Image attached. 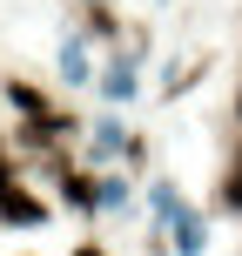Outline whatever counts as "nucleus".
<instances>
[{
    "label": "nucleus",
    "instance_id": "obj_1",
    "mask_svg": "<svg viewBox=\"0 0 242 256\" xmlns=\"http://www.w3.org/2000/svg\"><path fill=\"white\" fill-rule=\"evenodd\" d=\"M47 216V202H34V196L20 189V182H13L7 196H0V222H40Z\"/></svg>",
    "mask_w": 242,
    "mask_h": 256
},
{
    "label": "nucleus",
    "instance_id": "obj_2",
    "mask_svg": "<svg viewBox=\"0 0 242 256\" xmlns=\"http://www.w3.org/2000/svg\"><path fill=\"white\" fill-rule=\"evenodd\" d=\"M7 102L20 108V115H40V108H47V102H40V88H27V81H7Z\"/></svg>",
    "mask_w": 242,
    "mask_h": 256
},
{
    "label": "nucleus",
    "instance_id": "obj_3",
    "mask_svg": "<svg viewBox=\"0 0 242 256\" xmlns=\"http://www.w3.org/2000/svg\"><path fill=\"white\" fill-rule=\"evenodd\" d=\"M61 196L74 209H94V189H88V176H61Z\"/></svg>",
    "mask_w": 242,
    "mask_h": 256
},
{
    "label": "nucleus",
    "instance_id": "obj_4",
    "mask_svg": "<svg viewBox=\"0 0 242 256\" xmlns=\"http://www.w3.org/2000/svg\"><path fill=\"white\" fill-rule=\"evenodd\" d=\"M175 243H182V250H202V222L182 216V222H175Z\"/></svg>",
    "mask_w": 242,
    "mask_h": 256
},
{
    "label": "nucleus",
    "instance_id": "obj_5",
    "mask_svg": "<svg viewBox=\"0 0 242 256\" xmlns=\"http://www.w3.org/2000/svg\"><path fill=\"white\" fill-rule=\"evenodd\" d=\"M7 189H13V162L0 155V196H7Z\"/></svg>",
    "mask_w": 242,
    "mask_h": 256
},
{
    "label": "nucleus",
    "instance_id": "obj_6",
    "mask_svg": "<svg viewBox=\"0 0 242 256\" xmlns=\"http://www.w3.org/2000/svg\"><path fill=\"white\" fill-rule=\"evenodd\" d=\"M74 256H101V250H94V243H88V250H74Z\"/></svg>",
    "mask_w": 242,
    "mask_h": 256
},
{
    "label": "nucleus",
    "instance_id": "obj_7",
    "mask_svg": "<svg viewBox=\"0 0 242 256\" xmlns=\"http://www.w3.org/2000/svg\"><path fill=\"white\" fill-rule=\"evenodd\" d=\"M236 108H242V94H236Z\"/></svg>",
    "mask_w": 242,
    "mask_h": 256
}]
</instances>
